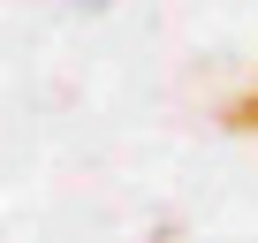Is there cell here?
Listing matches in <instances>:
<instances>
[{
    "label": "cell",
    "instance_id": "6da1fadb",
    "mask_svg": "<svg viewBox=\"0 0 258 243\" xmlns=\"http://www.w3.org/2000/svg\"><path fill=\"white\" fill-rule=\"evenodd\" d=\"M228 130H235V137H258V76H250L243 99H228Z\"/></svg>",
    "mask_w": 258,
    "mask_h": 243
},
{
    "label": "cell",
    "instance_id": "7a4b0ae2",
    "mask_svg": "<svg viewBox=\"0 0 258 243\" xmlns=\"http://www.w3.org/2000/svg\"><path fill=\"white\" fill-rule=\"evenodd\" d=\"M84 8H106V0H84Z\"/></svg>",
    "mask_w": 258,
    "mask_h": 243
}]
</instances>
